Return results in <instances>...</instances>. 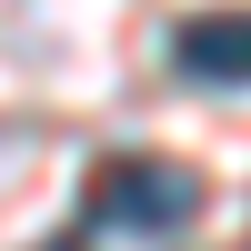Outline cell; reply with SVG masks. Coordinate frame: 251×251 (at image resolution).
<instances>
[{
	"instance_id": "1",
	"label": "cell",
	"mask_w": 251,
	"mask_h": 251,
	"mask_svg": "<svg viewBox=\"0 0 251 251\" xmlns=\"http://www.w3.org/2000/svg\"><path fill=\"white\" fill-rule=\"evenodd\" d=\"M91 221L141 231V241H171V231L201 221V171L191 161H161V151H111L91 171Z\"/></svg>"
},
{
	"instance_id": "2",
	"label": "cell",
	"mask_w": 251,
	"mask_h": 251,
	"mask_svg": "<svg viewBox=\"0 0 251 251\" xmlns=\"http://www.w3.org/2000/svg\"><path fill=\"white\" fill-rule=\"evenodd\" d=\"M171 60L211 91H251V10H191L171 30Z\"/></svg>"
}]
</instances>
